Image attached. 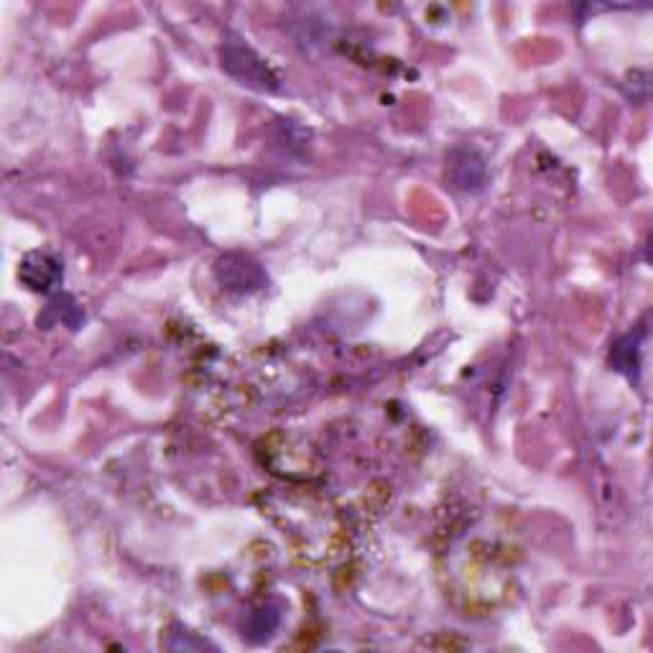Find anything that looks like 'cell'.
I'll return each mask as SVG.
<instances>
[{
  "instance_id": "cell-1",
  "label": "cell",
  "mask_w": 653,
  "mask_h": 653,
  "mask_svg": "<svg viewBox=\"0 0 653 653\" xmlns=\"http://www.w3.org/2000/svg\"><path fill=\"white\" fill-rule=\"evenodd\" d=\"M222 69L238 80L240 85H248L253 90L261 92H276L281 87L279 77L266 64V59L258 57L248 44H243L240 39H225L220 49Z\"/></svg>"
},
{
  "instance_id": "cell-2",
  "label": "cell",
  "mask_w": 653,
  "mask_h": 653,
  "mask_svg": "<svg viewBox=\"0 0 653 653\" xmlns=\"http://www.w3.org/2000/svg\"><path fill=\"white\" fill-rule=\"evenodd\" d=\"M217 281L222 284V289L235 291V294H250L266 286V273L258 266L253 258L240 256V253H228L222 256L215 266Z\"/></svg>"
},
{
  "instance_id": "cell-3",
  "label": "cell",
  "mask_w": 653,
  "mask_h": 653,
  "mask_svg": "<svg viewBox=\"0 0 653 653\" xmlns=\"http://www.w3.org/2000/svg\"><path fill=\"white\" fill-rule=\"evenodd\" d=\"M23 284L34 291H49L62 281V263L49 253H29L21 263Z\"/></svg>"
},
{
  "instance_id": "cell-4",
  "label": "cell",
  "mask_w": 653,
  "mask_h": 653,
  "mask_svg": "<svg viewBox=\"0 0 653 653\" xmlns=\"http://www.w3.org/2000/svg\"><path fill=\"white\" fill-rule=\"evenodd\" d=\"M447 177L449 182H452V187L465 189V192L477 189L485 179L483 159H480L475 151H470V148H460V151H455V154L449 156Z\"/></svg>"
},
{
  "instance_id": "cell-5",
  "label": "cell",
  "mask_w": 653,
  "mask_h": 653,
  "mask_svg": "<svg viewBox=\"0 0 653 653\" xmlns=\"http://www.w3.org/2000/svg\"><path fill=\"white\" fill-rule=\"evenodd\" d=\"M641 340V332H636V335L631 332V335L620 337V340L615 342L613 350H610V365H613L618 373L631 375V378L638 373V365H641Z\"/></svg>"
},
{
  "instance_id": "cell-6",
  "label": "cell",
  "mask_w": 653,
  "mask_h": 653,
  "mask_svg": "<svg viewBox=\"0 0 653 653\" xmlns=\"http://www.w3.org/2000/svg\"><path fill=\"white\" fill-rule=\"evenodd\" d=\"M276 628H279V613H276V608L266 605V608L250 613L248 633H245V636H248V641L261 643V641H268Z\"/></svg>"
},
{
  "instance_id": "cell-7",
  "label": "cell",
  "mask_w": 653,
  "mask_h": 653,
  "mask_svg": "<svg viewBox=\"0 0 653 653\" xmlns=\"http://www.w3.org/2000/svg\"><path fill=\"white\" fill-rule=\"evenodd\" d=\"M161 646L169 651H205V648H215V643H210L207 638H199L197 633L179 631V633H166L161 638Z\"/></svg>"
}]
</instances>
